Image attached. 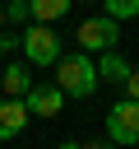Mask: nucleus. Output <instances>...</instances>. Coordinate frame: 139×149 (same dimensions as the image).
I'll use <instances>...</instances> for the list:
<instances>
[{"label":"nucleus","instance_id":"obj_1","mask_svg":"<svg viewBox=\"0 0 139 149\" xmlns=\"http://www.w3.org/2000/svg\"><path fill=\"white\" fill-rule=\"evenodd\" d=\"M97 61L93 56H83V51H70V56H60V65H56V88L65 93V98H93L97 93Z\"/></svg>","mask_w":139,"mask_h":149},{"label":"nucleus","instance_id":"obj_11","mask_svg":"<svg viewBox=\"0 0 139 149\" xmlns=\"http://www.w3.org/2000/svg\"><path fill=\"white\" fill-rule=\"evenodd\" d=\"M5 19H9V23H28V19H32V14H28V0H9V5H5Z\"/></svg>","mask_w":139,"mask_h":149},{"label":"nucleus","instance_id":"obj_8","mask_svg":"<svg viewBox=\"0 0 139 149\" xmlns=\"http://www.w3.org/2000/svg\"><path fill=\"white\" fill-rule=\"evenodd\" d=\"M130 70H134V65H130L120 51H107V56L97 61V79H107V84H120V88L130 84Z\"/></svg>","mask_w":139,"mask_h":149},{"label":"nucleus","instance_id":"obj_4","mask_svg":"<svg viewBox=\"0 0 139 149\" xmlns=\"http://www.w3.org/2000/svg\"><path fill=\"white\" fill-rule=\"evenodd\" d=\"M107 140L111 144H139V102H130V98H120V102H111V112H107Z\"/></svg>","mask_w":139,"mask_h":149},{"label":"nucleus","instance_id":"obj_2","mask_svg":"<svg viewBox=\"0 0 139 149\" xmlns=\"http://www.w3.org/2000/svg\"><path fill=\"white\" fill-rule=\"evenodd\" d=\"M19 47H23V61L28 65H60V56H65L60 33L56 28H42V23H28L19 33Z\"/></svg>","mask_w":139,"mask_h":149},{"label":"nucleus","instance_id":"obj_6","mask_svg":"<svg viewBox=\"0 0 139 149\" xmlns=\"http://www.w3.org/2000/svg\"><path fill=\"white\" fill-rule=\"evenodd\" d=\"M23 107H28V116H32V112H37V116H60L65 93H60L56 84H32V93L23 98Z\"/></svg>","mask_w":139,"mask_h":149},{"label":"nucleus","instance_id":"obj_5","mask_svg":"<svg viewBox=\"0 0 139 149\" xmlns=\"http://www.w3.org/2000/svg\"><path fill=\"white\" fill-rule=\"evenodd\" d=\"M0 93L14 98V102H23L32 93V65L28 61H5L0 65Z\"/></svg>","mask_w":139,"mask_h":149},{"label":"nucleus","instance_id":"obj_3","mask_svg":"<svg viewBox=\"0 0 139 149\" xmlns=\"http://www.w3.org/2000/svg\"><path fill=\"white\" fill-rule=\"evenodd\" d=\"M74 42H79V51L83 56H107V51H116V42H120V23H111L107 14H97V19H83L79 23V33H74Z\"/></svg>","mask_w":139,"mask_h":149},{"label":"nucleus","instance_id":"obj_12","mask_svg":"<svg viewBox=\"0 0 139 149\" xmlns=\"http://www.w3.org/2000/svg\"><path fill=\"white\" fill-rule=\"evenodd\" d=\"M125 98L139 102V70H130V84H125Z\"/></svg>","mask_w":139,"mask_h":149},{"label":"nucleus","instance_id":"obj_16","mask_svg":"<svg viewBox=\"0 0 139 149\" xmlns=\"http://www.w3.org/2000/svg\"><path fill=\"white\" fill-rule=\"evenodd\" d=\"M0 65H5V47H0Z\"/></svg>","mask_w":139,"mask_h":149},{"label":"nucleus","instance_id":"obj_7","mask_svg":"<svg viewBox=\"0 0 139 149\" xmlns=\"http://www.w3.org/2000/svg\"><path fill=\"white\" fill-rule=\"evenodd\" d=\"M28 126V107L14 98H0V140H19Z\"/></svg>","mask_w":139,"mask_h":149},{"label":"nucleus","instance_id":"obj_10","mask_svg":"<svg viewBox=\"0 0 139 149\" xmlns=\"http://www.w3.org/2000/svg\"><path fill=\"white\" fill-rule=\"evenodd\" d=\"M111 23H120V19H134L139 14V0H107V9H102Z\"/></svg>","mask_w":139,"mask_h":149},{"label":"nucleus","instance_id":"obj_15","mask_svg":"<svg viewBox=\"0 0 139 149\" xmlns=\"http://www.w3.org/2000/svg\"><path fill=\"white\" fill-rule=\"evenodd\" d=\"M5 23H9V19H5V5H0V33H5Z\"/></svg>","mask_w":139,"mask_h":149},{"label":"nucleus","instance_id":"obj_14","mask_svg":"<svg viewBox=\"0 0 139 149\" xmlns=\"http://www.w3.org/2000/svg\"><path fill=\"white\" fill-rule=\"evenodd\" d=\"M60 149H83V144H79V140H65V144H60Z\"/></svg>","mask_w":139,"mask_h":149},{"label":"nucleus","instance_id":"obj_13","mask_svg":"<svg viewBox=\"0 0 139 149\" xmlns=\"http://www.w3.org/2000/svg\"><path fill=\"white\" fill-rule=\"evenodd\" d=\"M83 149H111V140H88Z\"/></svg>","mask_w":139,"mask_h":149},{"label":"nucleus","instance_id":"obj_9","mask_svg":"<svg viewBox=\"0 0 139 149\" xmlns=\"http://www.w3.org/2000/svg\"><path fill=\"white\" fill-rule=\"evenodd\" d=\"M28 14H32V23L51 28L56 19H65V14H70V0H28Z\"/></svg>","mask_w":139,"mask_h":149}]
</instances>
